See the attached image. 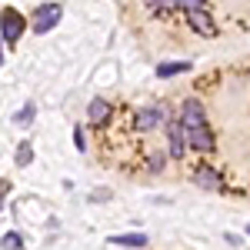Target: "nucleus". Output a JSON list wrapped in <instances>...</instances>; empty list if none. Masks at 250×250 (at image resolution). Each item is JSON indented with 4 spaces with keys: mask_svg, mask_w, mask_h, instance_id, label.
<instances>
[{
    "mask_svg": "<svg viewBox=\"0 0 250 250\" xmlns=\"http://www.w3.org/2000/svg\"><path fill=\"white\" fill-rule=\"evenodd\" d=\"M160 120H164V110L160 107H147V110L137 114V130H154Z\"/></svg>",
    "mask_w": 250,
    "mask_h": 250,
    "instance_id": "4",
    "label": "nucleus"
},
{
    "mask_svg": "<svg viewBox=\"0 0 250 250\" xmlns=\"http://www.w3.org/2000/svg\"><path fill=\"white\" fill-rule=\"evenodd\" d=\"M247 233H250V227H247Z\"/></svg>",
    "mask_w": 250,
    "mask_h": 250,
    "instance_id": "17",
    "label": "nucleus"
},
{
    "mask_svg": "<svg viewBox=\"0 0 250 250\" xmlns=\"http://www.w3.org/2000/svg\"><path fill=\"white\" fill-rule=\"evenodd\" d=\"M0 34H3L7 43H17L20 34H23V17H20L14 7H7V10L0 14Z\"/></svg>",
    "mask_w": 250,
    "mask_h": 250,
    "instance_id": "2",
    "label": "nucleus"
},
{
    "mask_svg": "<svg viewBox=\"0 0 250 250\" xmlns=\"http://www.w3.org/2000/svg\"><path fill=\"white\" fill-rule=\"evenodd\" d=\"M0 247H7V250H17V247H23V237H20V233H3Z\"/></svg>",
    "mask_w": 250,
    "mask_h": 250,
    "instance_id": "14",
    "label": "nucleus"
},
{
    "mask_svg": "<svg viewBox=\"0 0 250 250\" xmlns=\"http://www.w3.org/2000/svg\"><path fill=\"white\" fill-rule=\"evenodd\" d=\"M30 160H34V150H30V144L23 140V144H20V150H17V167H27Z\"/></svg>",
    "mask_w": 250,
    "mask_h": 250,
    "instance_id": "13",
    "label": "nucleus"
},
{
    "mask_svg": "<svg viewBox=\"0 0 250 250\" xmlns=\"http://www.w3.org/2000/svg\"><path fill=\"white\" fill-rule=\"evenodd\" d=\"M110 244H117V247H147V233H117V237H110Z\"/></svg>",
    "mask_w": 250,
    "mask_h": 250,
    "instance_id": "8",
    "label": "nucleus"
},
{
    "mask_svg": "<svg viewBox=\"0 0 250 250\" xmlns=\"http://www.w3.org/2000/svg\"><path fill=\"white\" fill-rule=\"evenodd\" d=\"M167 3H177L184 10H204V0H167Z\"/></svg>",
    "mask_w": 250,
    "mask_h": 250,
    "instance_id": "15",
    "label": "nucleus"
},
{
    "mask_svg": "<svg viewBox=\"0 0 250 250\" xmlns=\"http://www.w3.org/2000/svg\"><path fill=\"white\" fill-rule=\"evenodd\" d=\"M34 104H23V110H20L17 117H14V124H20V127H27V124H34Z\"/></svg>",
    "mask_w": 250,
    "mask_h": 250,
    "instance_id": "12",
    "label": "nucleus"
},
{
    "mask_svg": "<svg viewBox=\"0 0 250 250\" xmlns=\"http://www.w3.org/2000/svg\"><path fill=\"white\" fill-rule=\"evenodd\" d=\"M87 117H90L94 124H104V120L110 117V107H107V100H90V107H87Z\"/></svg>",
    "mask_w": 250,
    "mask_h": 250,
    "instance_id": "9",
    "label": "nucleus"
},
{
    "mask_svg": "<svg viewBox=\"0 0 250 250\" xmlns=\"http://www.w3.org/2000/svg\"><path fill=\"white\" fill-rule=\"evenodd\" d=\"M187 140H190L193 150H210L213 147V137L207 127H193V130H187Z\"/></svg>",
    "mask_w": 250,
    "mask_h": 250,
    "instance_id": "5",
    "label": "nucleus"
},
{
    "mask_svg": "<svg viewBox=\"0 0 250 250\" xmlns=\"http://www.w3.org/2000/svg\"><path fill=\"white\" fill-rule=\"evenodd\" d=\"M184 70H190V63H187V60H177V63H160V67H157V77H173V74H184Z\"/></svg>",
    "mask_w": 250,
    "mask_h": 250,
    "instance_id": "10",
    "label": "nucleus"
},
{
    "mask_svg": "<svg viewBox=\"0 0 250 250\" xmlns=\"http://www.w3.org/2000/svg\"><path fill=\"white\" fill-rule=\"evenodd\" d=\"M184 130H193V127H204V104L200 100H187L184 104Z\"/></svg>",
    "mask_w": 250,
    "mask_h": 250,
    "instance_id": "3",
    "label": "nucleus"
},
{
    "mask_svg": "<svg viewBox=\"0 0 250 250\" xmlns=\"http://www.w3.org/2000/svg\"><path fill=\"white\" fill-rule=\"evenodd\" d=\"M193 180H197L200 187H207V190H217V187H220V180H217V173H213V170H200Z\"/></svg>",
    "mask_w": 250,
    "mask_h": 250,
    "instance_id": "11",
    "label": "nucleus"
},
{
    "mask_svg": "<svg viewBox=\"0 0 250 250\" xmlns=\"http://www.w3.org/2000/svg\"><path fill=\"white\" fill-rule=\"evenodd\" d=\"M63 17V7L60 3H43L37 14H34V34H47V30H54Z\"/></svg>",
    "mask_w": 250,
    "mask_h": 250,
    "instance_id": "1",
    "label": "nucleus"
},
{
    "mask_svg": "<svg viewBox=\"0 0 250 250\" xmlns=\"http://www.w3.org/2000/svg\"><path fill=\"white\" fill-rule=\"evenodd\" d=\"M184 140H187V130H184V124H173V127H170V157H177V160L184 157V147H187Z\"/></svg>",
    "mask_w": 250,
    "mask_h": 250,
    "instance_id": "7",
    "label": "nucleus"
},
{
    "mask_svg": "<svg viewBox=\"0 0 250 250\" xmlns=\"http://www.w3.org/2000/svg\"><path fill=\"white\" fill-rule=\"evenodd\" d=\"M187 14H190L193 30H200L204 37H217V27H213V20L207 17V14H200V10H187Z\"/></svg>",
    "mask_w": 250,
    "mask_h": 250,
    "instance_id": "6",
    "label": "nucleus"
},
{
    "mask_svg": "<svg viewBox=\"0 0 250 250\" xmlns=\"http://www.w3.org/2000/svg\"><path fill=\"white\" fill-rule=\"evenodd\" d=\"M0 63H3V50H0Z\"/></svg>",
    "mask_w": 250,
    "mask_h": 250,
    "instance_id": "16",
    "label": "nucleus"
}]
</instances>
